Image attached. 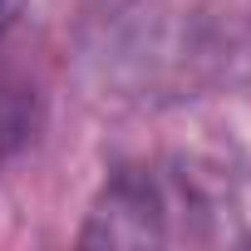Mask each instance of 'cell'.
<instances>
[{"label": "cell", "instance_id": "1", "mask_svg": "<svg viewBox=\"0 0 251 251\" xmlns=\"http://www.w3.org/2000/svg\"><path fill=\"white\" fill-rule=\"evenodd\" d=\"M168 192L153 182V177H138V173H123L113 177L89 222H84V246H163L173 231H168Z\"/></svg>", "mask_w": 251, "mask_h": 251}, {"label": "cell", "instance_id": "4", "mask_svg": "<svg viewBox=\"0 0 251 251\" xmlns=\"http://www.w3.org/2000/svg\"><path fill=\"white\" fill-rule=\"evenodd\" d=\"M20 5H25V0H0V35H5V30L15 25V15H20Z\"/></svg>", "mask_w": 251, "mask_h": 251}, {"label": "cell", "instance_id": "3", "mask_svg": "<svg viewBox=\"0 0 251 251\" xmlns=\"http://www.w3.org/2000/svg\"><path fill=\"white\" fill-rule=\"evenodd\" d=\"M187 202H192L202 217H207V212H217L222 222H231V226H226V236L251 246V173L226 177V182H217V187H197V192H187Z\"/></svg>", "mask_w": 251, "mask_h": 251}, {"label": "cell", "instance_id": "2", "mask_svg": "<svg viewBox=\"0 0 251 251\" xmlns=\"http://www.w3.org/2000/svg\"><path fill=\"white\" fill-rule=\"evenodd\" d=\"M40 128V99L25 79L0 74V158L20 153Z\"/></svg>", "mask_w": 251, "mask_h": 251}]
</instances>
